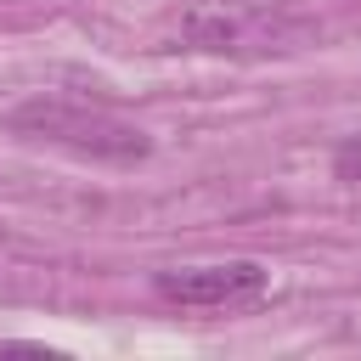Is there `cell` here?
<instances>
[{
    "label": "cell",
    "instance_id": "cell-1",
    "mask_svg": "<svg viewBox=\"0 0 361 361\" xmlns=\"http://www.w3.org/2000/svg\"><path fill=\"white\" fill-rule=\"evenodd\" d=\"M6 124L23 141H51V147H68V152L102 158V164H135L152 147L147 130H135V124H124L102 107H85V102H62V96H34Z\"/></svg>",
    "mask_w": 361,
    "mask_h": 361
},
{
    "label": "cell",
    "instance_id": "cell-2",
    "mask_svg": "<svg viewBox=\"0 0 361 361\" xmlns=\"http://www.w3.org/2000/svg\"><path fill=\"white\" fill-rule=\"evenodd\" d=\"M271 282V271L259 259H220V265H175V271H158L152 276V293L158 299H175V305H243V299H259Z\"/></svg>",
    "mask_w": 361,
    "mask_h": 361
},
{
    "label": "cell",
    "instance_id": "cell-3",
    "mask_svg": "<svg viewBox=\"0 0 361 361\" xmlns=\"http://www.w3.org/2000/svg\"><path fill=\"white\" fill-rule=\"evenodd\" d=\"M333 169H338V180H361V141H344L333 152Z\"/></svg>",
    "mask_w": 361,
    "mask_h": 361
}]
</instances>
